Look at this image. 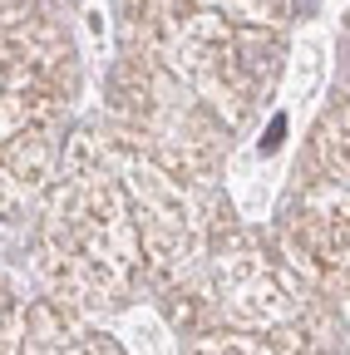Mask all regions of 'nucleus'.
I'll return each mask as SVG.
<instances>
[]
</instances>
